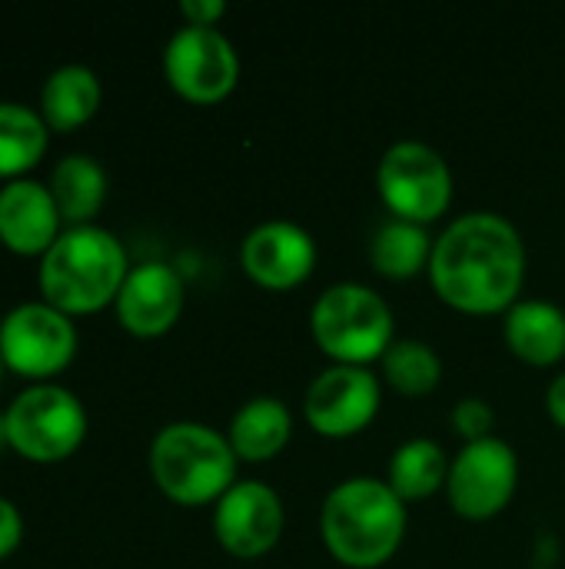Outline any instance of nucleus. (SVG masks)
<instances>
[{
    "label": "nucleus",
    "mask_w": 565,
    "mask_h": 569,
    "mask_svg": "<svg viewBox=\"0 0 565 569\" xmlns=\"http://www.w3.org/2000/svg\"><path fill=\"white\" fill-rule=\"evenodd\" d=\"M383 403L380 377L370 367L333 363L306 390V423L323 437H353L366 430Z\"/></svg>",
    "instance_id": "nucleus-11"
},
{
    "label": "nucleus",
    "mask_w": 565,
    "mask_h": 569,
    "mask_svg": "<svg viewBox=\"0 0 565 569\" xmlns=\"http://www.w3.org/2000/svg\"><path fill=\"white\" fill-rule=\"evenodd\" d=\"M10 450L30 463H60L87 440V410L73 390L57 383L27 387L7 410Z\"/></svg>",
    "instance_id": "nucleus-6"
},
{
    "label": "nucleus",
    "mask_w": 565,
    "mask_h": 569,
    "mask_svg": "<svg viewBox=\"0 0 565 569\" xmlns=\"http://www.w3.org/2000/svg\"><path fill=\"white\" fill-rule=\"evenodd\" d=\"M493 427H496V410L480 400V397H466L453 407V430L466 440V443H476V440H486L493 437Z\"/></svg>",
    "instance_id": "nucleus-24"
},
{
    "label": "nucleus",
    "mask_w": 565,
    "mask_h": 569,
    "mask_svg": "<svg viewBox=\"0 0 565 569\" xmlns=\"http://www.w3.org/2000/svg\"><path fill=\"white\" fill-rule=\"evenodd\" d=\"M77 357V327L43 300L20 303L0 320V360L10 373L47 383Z\"/></svg>",
    "instance_id": "nucleus-8"
},
{
    "label": "nucleus",
    "mask_w": 565,
    "mask_h": 569,
    "mask_svg": "<svg viewBox=\"0 0 565 569\" xmlns=\"http://www.w3.org/2000/svg\"><path fill=\"white\" fill-rule=\"evenodd\" d=\"M380 367H383L386 383L403 397H426L443 380V360L423 340H393Z\"/></svg>",
    "instance_id": "nucleus-23"
},
{
    "label": "nucleus",
    "mask_w": 565,
    "mask_h": 569,
    "mask_svg": "<svg viewBox=\"0 0 565 569\" xmlns=\"http://www.w3.org/2000/svg\"><path fill=\"white\" fill-rule=\"evenodd\" d=\"M433 243L436 240H430V230L423 223H410V220L393 217L376 230V237L370 243V260L383 277L410 280L430 267Z\"/></svg>",
    "instance_id": "nucleus-22"
},
{
    "label": "nucleus",
    "mask_w": 565,
    "mask_h": 569,
    "mask_svg": "<svg viewBox=\"0 0 565 569\" xmlns=\"http://www.w3.org/2000/svg\"><path fill=\"white\" fill-rule=\"evenodd\" d=\"M3 370H7V367H3V360H0V380H3Z\"/></svg>",
    "instance_id": "nucleus-29"
},
{
    "label": "nucleus",
    "mask_w": 565,
    "mask_h": 569,
    "mask_svg": "<svg viewBox=\"0 0 565 569\" xmlns=\"http://www.w3.org/2000/svg\"><path fill=\"white\" fill-rule=\"evenodd\" d=\"M3 450H10V437H7V417H3V410H0V453Z\"/></svg>",
    "instance_id": "nucleus-28"
},
{
    "label": "nucleus",
    "mask_w": 565,
    "mask_h": 569,
    "mask_svg": "<svg viewBox=\"0 0 565 569\" xmlns=\"http://www.w3.org/2000/svg\"><path fill=\"white\" fill-rule=\"evenodd\" d=\"M516 483H519L516 450L500 437H486L476 443H463L456 460H450L446 493L460 517L493 520L516 497Z\"/></svg>",
    "instance_id": "nucleus-10"
},
{
    "label": "nucleus",
    "mask_w": 565,
    "mask_h": 569,
    "mask_svg": "<svg viewBox=\"0 0 565 569\" xmlns=\"http://www.w3.org/2000/svg\"><path fill=\"white\" fill-rule=\"evenodd\" d=\"M167 83L190 103H220L240 80V57L216 27H180L163 47Z\"/></svg>",
    "instance_id": "nucleus-9"
},
{
    "label": "nucleus",
    "mask_w": 565,
    "mask_h": 569,
    "mask_svg": "<svg viewBox=\"0 0 565 569\" xmlns=\"http://www.w3.org/2000/svg\"><path fill=\"white\" fill-rule=\"evenodd\" d=\"M503 337L519 360L553 367L565 357V310L549 300H516L506 310Z\"/></svg>",
    "instance_id": "nucleus-16"
},
{
    "label": "nucleus",
    "mask_w": 565,
    "mask_h": 569,
    "mask_svg": "<svg viewBox=\"0 0 565 569\" xmlns=\"http://www.w3.org/2000/svg\"><path fill=\"white\" fill-rule=\"evenodd\" d=\"M50 197L60 210V220L70 227H87L107 200V173L87 153L63 157L50 173Z\"/></svg>",
    "instance_id": "nucleus-19"
},
{
    "label": "nucleus",
    "mask_w": 565,
    "mask_h": 569,
    "mask_svg": "<svg viewBox=\"0 0 565 569\" xmlns=\"http://www.w3.org/2000/svg\"><path fill=\"white\" fill-rule=\"evenodd\" d=\"M376 187L396 220L426 227L450 210L453 170L436 147L423 140H400L383 153Z\"/></svg>",
    "instance_id": "nucleus-7"
},
{
    "label": "nucleus",
    "mask_w": 565,
    "mask_h": 569,
    "mask_svg": "<svg viewBox=\"0 0 565 569\" xmlns=\"http://www.w3.org/2000/svg\"><path fill=\"white\" fill-rule=\"evenodd\" d=\"M60 210L50 187L10 180L0 187V243L17 257H43L60 240Z\"/></svg>",
    "instance_id": "nucleus-15"
},
{
    "label": "nucleus",
    "mask_w": 565,
    "mask_h": 569,
    "mask_svg": "<svg viewBox=\"0 0 565 569\" xmlns=\"http://www.w3.org/2000/svg\"><path fill=\"white\" fill-rule=\"evenodd\" d=\"M20 540H23V517L10 500L0 497V563L20 547Z\"/></svg>",
    "instance_id": "nucleus-25"
},
{
    "label": "nucleus",
    "mask_w": 565,
    "mask_h": 569,
    "mask_svg": "<svg viewBox=\"0 0 565 569\" xmlns=\"http://www.w3.org/2000/svg\"><path fill=\"white\" fill-rule=\"evenodd\" d=\"M446 480H450V457L436 440L416 437L396 447L386 483L403 503L433 497L440 487H446Z\"/></svg>",
    "instance_id": "nucleus-21"
},
{
    "label": "nucleus",
    "mask_w": 565,
    "mask_h": 569,
    "mask_svg": "<svg viewBox=\"0 0 565 569\" xmlns=\"http://www.w3.org/2000/svg\"><path fill=\"white\" fill-rule=\"evenodd\" d=\"M430 280L440 300L463 313H506L526 280L519 230L493 210L456 217L433 243Z\"/></svg>",
    "instance_id": "nucleus-1"
},
{
    "label": "nucleus",
    "mask_w": 565,
    "mask_h": 569,
    "mask_svg": "<svg viewBox=\"0 0 565 569\" xmlns=\"http://www.w3.org/2000/svg\"><path fill=\"white\" fill-rule=\"evenodd\" d=\"M130 273L123 243L97 227H67L60 240L40 257V293L43 303L67 317H83L110 307Z\"/></svg>",
    "instance_id": "nucleus-3"
},
{
    "label": "nucleus",
    "mask_w": 565,
    "mask_h": 569,
    "mask_svg": "<svg viewBox=\"0 0 565 569\" xmlns=\"http://www.w3.org/2000/svg\"><path fill=\"white\" fill-rule=\"evenodd\" d=\"M293 433V413L280 397H253L246 400L230 423V447L236 460L246 463H263L273 460Z\"/></svg>",
    "instance_id": "nucleus-18"
},
{
    "label": "nucleus",
    "mask_w": 565,
    "mask_h": 569,
    "mask_svg": "<svg viewBox=\"0 0 565 569\" xmlns=\"http://www.w3.org/2000/svg\"><path fill=\"white\" fill-rule=\"evenodd\" d=\"M546 407H549L553 423L565 430V373H559V377L549 383V390H546Z\"/></svg>",
    "instance_id": "nucleus-27"
},
{
    "label": "nucleus",
    "mask_w": 565,
    "mask_h": 569,
    "mask_svg": "<svg viewBox=\"0 0 565 569\" xmlns=\"http://www.w3.org/2000/svg\"><path fill=\"white\" fill-rule=\"evenodd\" d=\"M100 100V77L83 63H63L40 87V117L50 130L70 133L97 117Z\"/></svg>",
    "instance_id": "nucleus-17"
},
{
    "label": "nucleus",
    "mask_w": 565,
    "mask_h": 569,
    "mask_svg": "<svg viewBox=\"0 0 565 569\" xmlns=\"http://www.w3.org/2000/svg\"><path fill=\"white\" fill-rule=\"evenodd\" d=\"M183 280L173 267L147 260L140 267H130L113 310L127 333L133 337H163L183 313Z\"/></svg>",
    "instance_id": "nucleus-14"
},
{
    "label": "nucleus",
    "mask_w": 565,
    "mask_h": 569,
    "mask_svg": "<svg viewBox=\"0 0 565 569\" xmlns=\"http://www.w3.org/2000/svg\"><path fill=\"white\" fill-rule=\"evenodd\" d=\"M236 463L230 440L193 420L163 427L150 443L153 483L180 507L216 503L236 483Z\"/></svg>",
    "instance_id": "nucleus-4"
},
{
    "label": "nucleus",
    "mask_w": 565,
    "mask_h": 569,
    "mask_svg": "<svg viewBox=\"0 0 565 569\" xmlns=\"http://www.w3.org/2000/svg\"><path fill=\"white\" fill-rule=\"evenodd\" d=\"M180 13L193 27H216V20L226 13V3L223 0H183L180 3Z\"/></svg>",
    "instance_id": "nucleus-26"
},
{
    "label": "nucleus",
    "mask_w": 565,
    "mask_h": 569,
    "mask_svg": "<svg viewBox=\"0 0 565 569\" xmlns=\"http://www.w3.org/2000/svg\"><path fill=\"white\" fill-rule=\"evenodd\" d=\"M310 330L316 347L336 363L366 367L383 360L393 347V310L366 283H333L326 287L310 313Z\"/></svg>",
    "instance_id": "nucleus-5"
},
{
    "label": "nucleus",
    "mask_w": 565,
    "mask_h": 569,
    "mask_svg": "<svg viewBox=\"0 0 565 569\" xmlns=\"http://www.w3.org/2000/svg\"><path fill=\"white\" fill-rule=\"evenodd\" d=\"M50 147V127L40 110L23 103H0V180H23Z\"/></svg>",
    "instance_id": "nucleus-20"
},
{
    "label": "nucleus",
    "mask_w": 565,
    "mask_h": 569,
    "mask_svg": "<svg viewBox=\"0 0 565 569\" xmlns=\"http://www.w3.org/2000/svg\"><path fill=\"white\" fill-rule=\"evenodd\" d=\"M320 533L336 563L350 569L383 567L403 547L406 503L386 480L350 477L323 500Z\"/></svg>",
    "instance_id": "nucleus-2"
},
{
    "label": "nucleus",
    "mask_w": 565,
    "mask_h": 569,
    "mask_svg": "<svg viewBox=\"0 0 565 569\" xmlns=\"http://www.w3.org/2000/svg\"><path fill=\"white\" fill-rule=\"evenodd\" d=\"M240 260L260 287L293 290L316 267V240L293 220H266L246 233Z\"/></svg>",
    "instance_id": "nucleus-13"
},
{
    "label": "nucleus",
    "mask_w": 565,
    "mask_h": 569,
    "mask_svg": "<svg viewBox=\"0 0 565 569\" xmlns=\"http://www.w3.org/2000/svg\"><path fill=\"white\" fill-rule=\"evenodd\" d=\"M283 500L273 487L236 480L213 510V533L220 547L240 560L270 553L283 537Z\"/></svg>",
    "instance_id": "nucleus-12"
}]
</instances>
